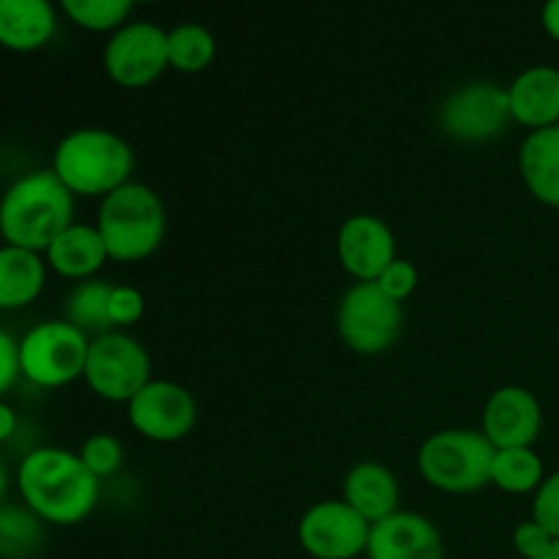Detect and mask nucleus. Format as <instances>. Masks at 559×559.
Masks as SVG:
<instances>
[{
    "instance_id": "nucleus-4",
    "label": "nucleus",
    "mask_w": 559,
    "mask_h": 559,
    "mask_svg": "<svg viewBox=\"0 0 559 559\" xmlns=\"http://www.w3.org/2000/svg\"><path fill=\"white\" fill-rule=\"evenodd\" d=\"M96 229L107 246L109 262L136 265L162 249L167 238V207L156 189L129 180L98 200Z\"/></svg>"
},
{
    "instance_id": "nucleus-36",
    "label": "nucleus",
    "mask_w": 559,
    "mask_h": 559,
    "mask_svg": "<svg viewBox=\"0 0 559 559\" xmlns=\"http://www.w3.org/2000/svg\"><path fill=\"white\" fill-rule=\"evenodd\" d=\"M538 559H559V540H555V544H551Z\"/></svg>"
},
{
    "instance_id": "nucleus-2",
    "label": "nucleus",
    "mask_w": 559,
    "mask_h": 559,
    "mask_svg": "<svg viewBox=\"0 0 559 559\" xmlns=\"http://www.w3.org/2000/svg\"><path fill=\"white\" fill-rule=\"evenodd\" d=\"M76 197L52 169H31L0 194V240L44 254L47 246L74 224Z\"/></svg>"
},
{
    "instance_id": "nucleus-16",
    "label": "nucleus",
    "mask_w": 559,
    "mask_h": 559,
    "mask_svg": "<svg viewBox=\"0 0 559 559\" xmlns=\"http://www.w3.org/2000/svg\"><path fill=\"white\" fill-rule=\"evenodd\" d=\"M506 87L513 123L527 131L559 123V69L555 66H530Z\"/></svg>"
},
{
    "instance_id": "nucleus-29",
    "label": "nucleus",
    "mask_w": 559,
    "mask_h": 559,
    "mask_svg": "<svg viewBox=\"0 0 559 559\" xmlns=\"http://www.w3.org/2000/svg\"><path fill=\"white\" fill-rule=\"evenodd\" d=\"M530 519H535L551 538L559 540V469L546 475L544 484L533 495V513H530Z\"/></svg>"
},
{
    "instance_id": "nucleus-23",
    "label": "nucleus",
    "mask_w": 559,
    "mask_h": 559,
    "mask_svg": "<svg viewBox=\"0 0 559 559\" xmlns=\"http://www.w3.org/2000/svg\"><path fill=\"white\" fill-rule=\"evenodd\" d=\"M546 475L544 459L535 448H506L497 451L491 462V486L513 497L535 495Z\"/></svg>"
},
{
    "instance_id": "nucleus-13",
    "label": "nucleus",
    "mask_w": 559,
    "mask_h": 559,
    "mask_svg": "<svg viewBox=\"0 0 559 559\" xmlns=\"http://www.w3.org/2000/svg\"><path fill=\"white\" fill-rule=\"evenodd\" d=\"M396 257V235L374 213H355L338 227L336 260L353 282H377Z\"/></svg>"
},
{
    "instance_id": "nucleus-6",
    "label": "nucleus",
    "mask_w": 559,
    "mask_h": 559,
    "mask_svg": "<svg viewBox=\"0 0 559 559\" xmlns=\"http://www.w3.org/2000/svg\"><path fill=\"white\" fill-rule=\"evenodd\" d=\"M91 336L69 320H44L20 336V371L38 391H60L85 374Z\"/></svg>"
},
{
    "instance_id": "nucleus-14",
    "label": "nucleus",
    "mask_w": 559,
    "mask_h": 559,
    "mask_svg": "<svg viewBox=\"0 0 559 559\" xmlns=\"http://www.w3.org/2000/svg\"><path fill=\"white\" fill-rule=\"evenodd\" d=\"M540 429H544V407L527 388L502 385L486 399L480 431L495 445V451L533 448Z\"/></svg>"
},
{
    "instance_id": "nucleus-21",
    "label": "nucleus",
    "mask_w": 559,
    "mask_h": 559,
    "mask_svg": "<svg viewBox=\"0 0 559 559\" xmlns=\"http://www.w3.org/2000/svg\"><path fill=\"white\" fill-rule=\"evenodd\" d=\"M49 267L44 254L0 243V311H22L41 298Z\"/></svg>"
},
{
    "instance_id": "nucleus-31",
    "label": "nucleus",
    "mask_w": 559,
    "mask_h": 559,
    "mask_svg": "<svg viewBox=\"0 0 559 559\" xmlns=\"http://www.w3.org/2000/svg\"><path fill=\"white\" fill-rule=\"evenodd\" d=\"M511 544L513 551L522 559H538L551 544H555V538H551L535 519H524V522H519L516 527H513Z\"/></svg>"
},
{
    "instance_id": "nucleus-35",
    "label": "nucleus",
    "mask_w": 559,
    "mask_h": 559,
    "mask_svg": "<svg viewBox=\"0 0 559 559\" xmlns=\"http://www.w3.org/2000/svg\"><path fill=\"white\" fill-rule=\"evenodd\" d=\"M11 484H14V475H11L9 462H5L3 453H0V506H3V500L9 497Z\"/></svg>"
},
{
    "instance_id": "nucleus-22",
    "label": "nucleus",
    "mask_w": 559,
    "mask_h": 559,
    "mask_svg": "<svg viewBox=\"0 0 559 559\" xmlns=\"http://www.w3.org/2000/svg\"><path fill=\"white\" fill-rule=\"evenodd\" d=\"M109 293H112V282H104L102 276L76 282L69 289V295H66L63 320H69L71 325L80 328L91 338L112 331V322H109Z\"/></svg>"
},
{
    "instance_id": "nucleus-17",
    "label": "nucleus",
    "mask_w": 559,
    "mask_h": 559,
    "mask_svg": "<svg viewBox=\"0 0 559 559\" xmlns=\"http://www.w3.org/2000/svg\"><path fill=\"white\" fill-rule=\"evenodd\" d=\"M342 500L369 524L402 511V486L396 473L382 462H358L342 480Z\"/></svg>"
},
{
    "instance_id": "nucleus-1",
    "label": "nucleus",
    "mask_w": 559,
    "mask_h": 559,
    "mask_svg": "<svg viewBox=\"0 0 559 559\" xmlns=\"http://www.w3.org/2000/svg\"><path fill=\"white\" fill-rule=\"evenodd\" d=\"M16 495L47 527L87 522L102 500V480L82 464L80 453L58 445L31 448L14 473Z\"/></svg>"
},
{
    "instance_id": "nucleus-37",
    "label": "nucleus",
    "mask_w": 559,
    "mask_h": 559,
    "mask_svg": "<svg viewBox=\"0 0 559 559\" xmlns=\"http://www.w3.org/2000/svg\"><path fill=\"white\" fill-rule=\"evenodd\" d=\"M131 3H134V5L136 3H156V0H131Z\"/></svg>"
},
{
    "instance_id": "nucleus-24",
    "label": "nucleus",
    "mask_w": 559,
    "mask_h": 559,
    "mask_svg": "<svg viewBox=\"0 0 559 559\" xmlns=\"http://www.w3.org/2000/svg\"><path fill=\"white\" fill-rule=\"evenodd\" d=\"M216 52V36L200 22H180L173 31H167L169 69L180 71V74H200V71L211 69Z\"/></svg>"
},
{
    "instance_id": "nucleus-20",
    "label": "nucleus",
    "mask_w": 559,
    "mask_h": 559,
    "mask_svg": "<svg viewBox=\"0 0 559 559\" xmlns=\"http://www.w3.org/2000/svg\"><path fill=\"white\" fill-rule=\"evenodd\" d=\"M519 173L535 202L559 211V123L527 131L519 147Z\"/></svg>"
},
{
    "instance_id": "nucleus-25",
    "label": "nucleus",
    "mask_w": 559,
    "mask_h": 559,
    "mask_svg": "<svg viewBox=\"0 0 559 559\" xmlns=\"http://www.w3.org/2000/svg\"><path fill=\"white\" fill-rule=\"evenodd\" d=\"M47 524L20 502L0 506V559H31L44 546Z\"/></svg>"
},
{
    "instance_id": "nucleus-5",
    "label": "nucleus",
    "mask_w": 559,
    "mask_h": 559,
    "mask_svg": "<svg viewBox=\"0 0 559 559\" xmlns=\"http://www.w3.org/2000/svg\"><path fill=\"white\" fill-rule=\"evenodd\" d=\"M495 445L480 429H440L418 448V475L426 486L451 497L475 495L491 486Z\"/></svg>"
},
{
    "instance_id": "nucleus-26",
    "label": "nucleus",
    "mask_w": 559,
    "mask_h": 559,
    "mask_svg": "<svg viewBox=\"0 0 559 559\" xmlns=\"http://www.w3.org/2000/svg\"><path fill=\"white\" fill-rule=\"evenodd\" d=\"M60 11L87 33H115L129 22L131 0H58Z\"/></svg>"
},
{
    "instance_id": "nucleus-10",
    "label": "nucleus",
    "mask_w": 559,
    "mask_h": 559,
    "mask_svg": "<svg viewBox=\"0 0 559 559\" xmlns=\"http://www.w3.org/2000/svg\"><path fill=\"white\" fill-rule=\"evenodd\" d=\"M126 418L131 429L142 440L158 442V445H173L186 440L197 429L200 420V404L194 393L186 385L173 380H156L153 377L129 404H126Z\"/></svg>"
},
{
    "instance_id": "nucleus-32",
    "label": "nucleus",
    "mask_w": 559,
    "mask_h": 559,
    "mask_svg": "<svg viewBox=\"0 0 559 559\" xmlns=\"http://www.w3.org/2000/svg\"><path fill=\"white\" fill-rule=\"evenodd\" d=\"M20 380V338L0 328V399L9 396Z\"/></svg>"
},
{
    "instance_id": "nucleus-8",
    "label": "nucleus",
    "mask_w": 559,
    "mask_h": 559,
    "mask_svg": "<svg viewBox=\"0 0 559 559\" xmlns=\"http://www.w3.org/2000/svg\"><path fill=\"white\" fill-rule=\"evenodd\" d=\"M151 380V355L129 331H107L91 338L82 382L93 396L109 404H129Z\"/></svg>"
},
{
    "instance_id": "nucleus-33",
    "label": "nucleus",
    "mask_w": 559,
    "mask_h": 559,
    "mask_svg": "<svg viewBox=\"0 0 559 559\" xmlns=\"http://www.w3.org/2000/svg\"><path fill=\"white\" fill-rule=\"evenodd\" d=\"M20 431V413L5 399H0V445L11 442Z\"/></svg>"
},
{
    "instance_id": "nucleus-9",
    "label": "nucleus",
    "mask_w": 559,
    "mask_h": 559,
    "mask_svg": "<svg viewBox=\"0 0 559 559\" xmlns=\"http://www.w3.org/2000/svg\"><path fill=\"white\" fill-rule=\"evenodd\" d=\"M440 131L462 145H486L495 142L513 123L508 87L491 80H473L453 87L437 112Z\"/></svg>"
},
{
    "instance_id": "nucleus-19",
    "label": "nucleus",
    "mask_w": 559,
    "mask_h": 559,
    "mask_svg": "<svg viewBox=\"0 0 559 559\" xmlns=\"http://www.w3.org/2000/svg\"><path fill=\"white\" fill-rule=\"evenodd\" d=\"M58 31L52 0H0V47L9 52H38Z\"/></svg>"
},
{
    "instance_id": "nucleus-11",
    "label": "nucleus",
    "mask_w": 559,
    "mask_h": 559,
    "mask_svg": "<svg viewBox=\"0 0 559 559\" xmlns=\"http://www.w3.org/2000/svg\"><path fill=\"white\" fill-rule=\"evenodd\" d=\"M167 69V31L156 22H126L123 27L109 33L104 47V71L118 87H151Z\"/></svg>"
},
{
    "instance_id": "nucleus-28",
    "label": "nucleus",
    "mask_w": 559,
    "mask_h": 559,
    "mask_svg": "<svg viewBox=\"0 0 559 559\" xmlns=\"http://www.w3.org/2000/svg\"><path fill=\"white\" fill-rule=\"evenodd\" d=\"M147 300L134 284H112V293H109V322H112V331H129L131 325L145 317Z\"/></svg>"
},
{
    "instance_id": "nucleus-7",
    "label": "nucleus",
    "mask_w": 559,
    "mask_h": 559,
    "mask_svg": "<svg viewBox=\"0 0 559 559\" xmlns=\"http://www.w3.org/2000/svg\"><path fill=\"white\" fill-rule=\"evenodd\" d=\"M404 328V304L388 298L374 282H355L344 289L336 309V333L344 347L364 358L385 355Z\"/></svg>"
},
{
    "instance_id": "nucleus-30",
    "label": "nucleus",
    "mask_w": 559,
    "mask_h": 559,
    "mask_svg": "<svg viewBox=\"0 0 559 559\" xmlns=\"http://www.w3.org/2000/svg\"><path fill=\"white\" fill-rule=\"evenodd\" d=\"M418 267L409 260H404V257H396V260L380 273V278H377L374 284L388 295V298L399 300V304H407V300L413 298L415 289H418Z\"/></svg>"
},
{
    "instance_id": "nucleus-15",
    "label": "nucleus",
    "mask_w": 559,
    "mask_h": 559,
    "mask_svg": "<svg viewBox=\"0 0 559 559\" xmlns=\"http://www.w3.org/2000/svg\"><path fill=\"white\" fill-rule=\"evenodd\" d=\"M366 559H445V544L429 516L418 511H396L371 524Z\"/></svg>"
},
{
    "instance_id": "nucleus-34",
    "label": "nucleus",
    "mask_w": 559,
    "mask_h": 559,
    "mask_svg": "<svg viewBox=\"0 0 559 559\" xmlns=\"http://www.w3.org/2000/svg\"><path fill=\"white\" fill-rule=\"evenodd\" d=\"M540 25H544L546 36L559 44V0H546L540 9Z\"/></svg>"
},
{
    "instance_id": "nucleus-27",
    "label": "nucleus",
    "mask_w": 559,
    "mask_h": 559,
    "mask_svg": "<svg viewBox=\"0 0 559 559\" xmlns=\"http://www.w3.org/2000/svg\"><path fill=\"white\" fill-rule=\"evenodd\" d=\"M80 459L98 480L115 478V475L123 469L126 464V448L109 431H93L91 437H85L80 445Z\"/></svg>"
},
{
    "instance_id": "nucleus-12",
    "label": "nucleus",
    "mask_w": 559,
    "mask_h": 559,
    "mask_svg": "<svg viewBox=\"0 0 559 559\" xmlns=\"http://www.w3.org/2000/svg\"><path fill=\"white\" fill-rule=\"evenodd\" d=\"M371 524L342 497L306 508L298 522V544L311 559H358L366 555Z\"/></svg>"
},
{
    "instance_id": "nucleus-18",
    "label": "nucleus",
    "mask_w": 559,
    "mask_h": 559,
    "mask_svg": "<svg viewBox=\"0 0 559 559\" xmlns=\"http://www.w3.org/2000/svg\"><path fill=\"white\" fill-rule=\"evenodd\" d=\"M44 260H47L49 273L76 284L96 278L109 262V254L96 224L74 222L47 246Z\"/></svg>"
},
{
    "instance_id": "nucleus-3",
    "label": "nucleus",
    "mask_w": 559,
    "mask_h": 559,
    "mask_svg": "<svg viewBox=\"0 0 559 559\" xmlns=\"http://www.w3.org/2000/svg\"><path fill=\"white\" fill-rule=\"evenodd\" d=\"M134 147L118 131L102 126L74 129L55 145L49 169L76 200H104L134 180Z\"/></svg>"
}]
</instances>
